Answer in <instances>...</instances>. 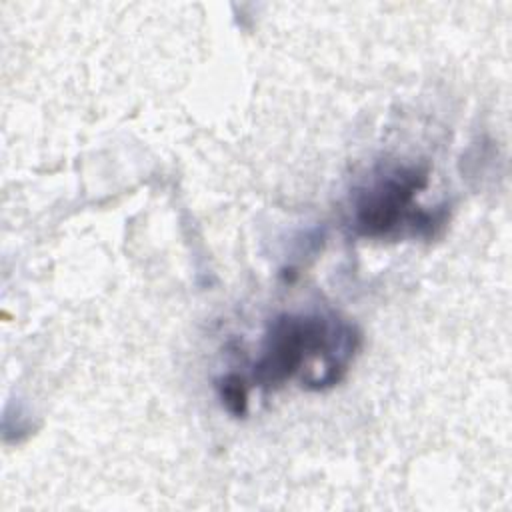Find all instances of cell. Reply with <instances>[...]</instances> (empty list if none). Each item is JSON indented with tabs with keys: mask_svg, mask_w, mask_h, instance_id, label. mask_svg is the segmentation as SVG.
I'll list each match as a JSON object with an SVG mask.
<instances>
[{
	"mask_svg": "<svg viewBox=\"0 0 512 512\" xmlns=\"http://www.w3.org/2000/svg\"><path fill=\"white\" fill-rule=\"evenodd\" d=\"M358 348L356 326L332 314H280L268 324L252 382L264 390H276L308 370L302 382L322 390L344 378Z\"/></svg>",
	"mask_w": 512,
	"mask_h": 512,
	"instance_id": "cell-1",
	"label": "cell"
},
{
	"mask_svg": "<svg viewBox=\"0 0 512 512\" xmlns=\"http://www.w3.org/2000/svg\"><path fill=\"white\" fill-rule=\"evenodd\" d=\"M426 184L428 168L422 164H390L376 170L354 194V232L364 238H390L402 230L414 236H434L446 224V210L430 212L416 204Z\"/></svg>",
	"mask_w": 512,
	"mask_h": 512,
	"instance_id": "cell-2",
	"label": "cell"
},
{
	"mask_svg": "<svg viewBox=\"0 0 512 512\" xmlns=\"http://www.w3.org/2000/svg\"><path fill=\"white\" fill-rule=\"evenodd\" d=\"M218 388V396L224 404V408L236 416V418H244L248 412V386L246 380L238 374H226L218 380L216 384Z\"/></svg>",
	"mask_w": 512,
	"mask_h": 512,
	"instance_id": "cell-3",
	"label": "cell"
}]
</instances>
